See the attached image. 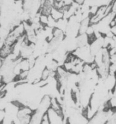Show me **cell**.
Here are the masks:
<instances>
[{"label":"cell","mask_w":116,"mask_h":124,"mask_svg":"<svg viewBox=\"0 0 116 124\" xmlns=\"http://www.w3.org/2000/svg\"><path fill=\"white\" fill-rule=\"evenodd\" d=\"M47 112L51 124H61L64 122V117L58 113L53 108L50 107Z\"/></svg>","instance_id":"obj_1"},{"label":"cell","mask_w":116,"mask_h":124,"mask_svg":"<svg viewBox=\"0 0 116 124\" xmlns=\"http://www.w3.org/2000/svg\"><path fill=\"white\" fill-rule=\"evenodd\" d=\"M50 15L56 21H58V20H60V19L64 18V13H63V12H61L60 10L57 9V8H53H53L51 10Z\"/></svg>","instance_id":"obj_2"},{"label":"cell","mask_w":116,"mask_h":124,"mask_svg":"<svg viewBox=\"0 0 116 124\" xmlns=\"http://www.w3.org/2000/svg\"><path fill=\"white\" fill-rule=\"evenodd\" d=\"M41 124H51L50 119H49V117H48V115L47 112H46V113L43 115V116H42V120H41Z\"/></svg>","instance_id":"obj_3"}]
</instances>
